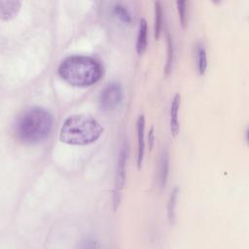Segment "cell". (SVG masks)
<instances>
[{"label":"cell","mask_w":249,"mask_h":249,"mask_svg":"<svg viewBox=\"0 0 249 249\" xmlns=\"http://www.w3.org/2000/svg\"><path fill=\"white\" fill-rule=\"evenodd\" d=\"M57 71L67 84L79 88L96 84L103 74L100 62L89 55L68 56L61 61Z\"/></svg>","instance_id":"obj_1"},{"label":"cell","mask_w":249,"mask_h":249,"mask_svg":"<svg viewBox=\"0 0 249 249\" xmlns=\"http://www.w3.org/2000/svg\"><path fill=\"white\" fill-rule=\"evenodd\" d=\"M52 114L42 107H32L24 111L16 124L18 138L25 143L44 141L53 128Z\"/></svg>","instance_id":"obj_2"},{"label":"cell","mask_w":249,"mask_h":249,"mask_svg":"<svg viewBox=\"0 0 249 249\" xmlns=\"http://www.w3.org/2000/svg\"><path fill=\"white\" fill-rule=\"evenodd\" d=\"M102 132V125L94 118L84 114H75L63 122L59 139L65 144L85 146L95 142Z\"/></svg>","instance_id":"obj_3"},{"label":"cell","mask_w":249,"mask_h":249,"mask_svg":"<svg viewBox=\"0 0 249 249\" xmlns=\"http://www.w3.org/2000/svg\"><path fill=\"white\" fill-rule=\"evenodd\" d=\"M123 89L119 83L108 84L99 94V106L104 111L114 110L119 107L123 100Z\"/></svg>","instance_id":"obj_4"},{"label":"cell","mask_w":249,"mask_h":249,"mask_svg":"<svg viewBox=\"0 0 249 249\" xmlns=\"http://www.w3.org/2000/svg\"><path fill=\"white\" fill-rule=\"evenodd\" d=\"M126 160H127V146L123 147L121 150L118 165H117V173H116V181L114 188V208L117 209L121 200L122 190L125 181V170H126Z\"/></svg>","instance_id":"obj_5"},{"label":"cell","mask_w":249,"mask_h":249,"mask_svg":"<svg viewBox=\"0 0 249 249\" xmlns=\"http://www.w3.org/2000/svg\"><path fill=\"white\" fill-rule=\"evenodd\" d=\"M136 131H137V167L140 168L144 160L145 153V118L140 115L136 122Z\"/></svg>","instance_id":"obj_6"},{"label":"cell","mask_w":249,"mask_h":249,"mask_svg":"<svg viewBox=\"0 0 249 249\" xmlns=\"http://www.w3.org/2000/svg\"><path fill=\"white\" fill-rule=\"evenodd\" d=\"M21 3L18 0H1L0 1V18L2 20H10L17 16Z\"/></svg>","instance_id":"obj_7"},{"label":"cell","mask_w":249,"mask_h":249,"mask_svg":"<svg viewBox=\"0 0 249 249\" xmlns=\"http://www.w3.org/2000/svg\"><path fill=\"white\" fill-rule=\"evenodd\" d=\"M180 94L177 93L174 95L171 105H170V111H169V125H170V130L173 136L177 135L179 132V119H178V114H179V108H180Z\"/></svg>","instance_id":"obj_8"},{"label":"cell","mask_w":249,"mask_h":249,"mask_svg":"<svg viewBox=\"0 0 249 249\" xmlns=\"http://www.w3.org/2000/svg\"><path fill=\"white\" fill-rule=\"evenodd\" d=\"M148 45V25L145 18H141L138 24L136 39V52L138 54L144 53Z\"/></svg>","instance_id":"obj_9"},{"label":"cell","mask_w":249,"mask_h":249,"mask_svg":"<svg viewBox=\"0 0 249 249\" xmlns=\"http://www.w3.org/2000/svg\"><path fill=\"white\" fill-rule=\"evenodd\" d=\"M169 170V156L167 149H162L160 159V188H164L167 182Z\"/></svg>","instance_id":"obj_10"},{"label":"cell","mask_w":249,"mask_h":249,"mask_svg":"<svg viewBox=\"0 0 249 249\" xmlns=\"http://www.w3.org/2000/svg\"><path fill=\"white\" fill-rule=\"evenodd\" d=\"M196 68L199 75H203L207 68V54L206 50L202 44H198L196 46Z\"/></svg>","instance_id":"obj_11"},{"label":"cell","mask_w":249,"mask_h":249,"mask_svg":"<svg viewBox=\"0 0 249 249\" xmlns=\"http://www.w3.org/2000/svg\"><path fill=\"white\" fill-rule=\"evenodd\" d=\"M178 194H179L178 189L174 188L173 191L170 193L168 203H167V216H168V220L171 224H173L174 220H175V206H176Z\"/></svg>","instance_id":"obj_12"},{"label":"cell","mask_w":249,"mask_h":249,"mask_svg":"<svg viewBox=\"0 0 249 249\" xmlns=\"http://www.w3.org/2000/svg\"><path fill=\"white\" fill-rule=\"evenodd\" d=\"M162 8L160 2H155V37L159 39L162 26Z\"/></svg>","instance_id":"obj_13"},{"label":"cell","mask_w":249,"mask_h":249,"mask_svg":"<svg viewBox=\"0 0 249 249\" xmlns=\"http://www.w3.org/2000/svg\"><path fill=\"white\" fill-rule=\"evenodd\" d=\"M173 60H174V48H173V41H172V37L169 34V32H167V58H166V64H165V75H167L171 69H172V65H173Z\"/></svg>","instance_id":"obj_14"},{"label":"cell","mask_w":249,"mask_h":249,"mask_svg":"<svg viewBox=\"0 0 249 249\" xmlns=\"http://www.w3.org/2000/svg\"><path fill=\"white\" fill-rule=\"evenodd\" d=\"M113 13L124 22L129 23L131 21V16L129 11L123 4H116L113 7Z\"/></svg>","instance_id":"obj_15"},{"label":"cell","mask_w":249,"mask_h":249,"mask_svg":"<svg viewBox=\"0 0 249 249\" xmlns=\"http://www.w3.org/2000/svg\"><path fill=\"white\" fill-rule=\"evenodd\" d=\"M177 10L179 14V19L182 27H186L188 23V2L187 1H177Z\"/></svg>","instance_id":"obj_16"},{"label":"cell","mask_w":249,"mask_h":249,"mask_svg":"<svg viewBox=\"0 0 249 249\" xmlns=\"http://www.w3.org/2000/svg\"><path fill=\"white\" fill-rule=\"evenodd\" d=\"M154 139H155V136H154V128L151 127L150 130H149V133H148V144H149V148H150V149L153 148Z\"/></svg>","instance_id":"obj_17"}]
</instances>
